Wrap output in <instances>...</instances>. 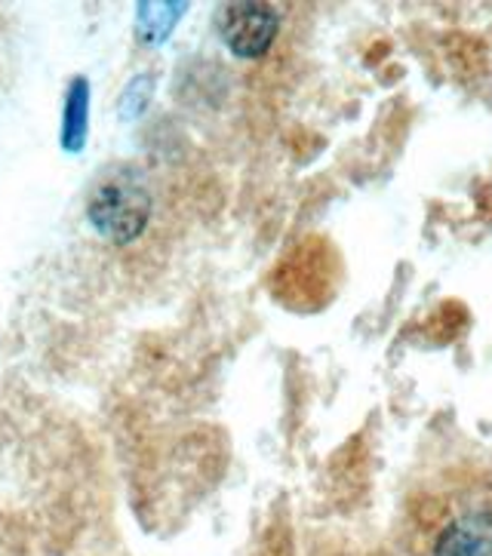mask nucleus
Wrapping results in <instances>:
<instances>
[{"label": "nucleus", "mask_w": 492, "mask_h": 556, "mask_svg": "<svg viewBox=\"0 0 492 556\" xmlns=\"http://www.w3.org/2000/svg\"><path fill=\"white\" fill-rule=\"evenodd\" d=\"M87 216L111 243H133L151 218V194L136 173L117 169L92 188Z\"/></svg>", "instance_id": "nucleus-1"}, {"label": "nucleus", "mask_w": 492, "mask_h": 556, "mask_svg": "<svg viewBox=\"0 0 492 556\" xmlns=\"http://www.w3.org/2000/svg\"><path fill=\"white\" fill-rule=\"evenodd\" d=\"M216 28L225 47L240 59H258L272 50L280 31V16L272 3H222Z\"/></svg>", "instance_id": "nucleus-2"}, {"label": "nucleus", "mask_w": 492, "mask_h": 556, "mask_svg": "<svg viewBox=\"0 0 492 556\" xmlns=\"http://www.w3.org/2000/svg\"><path fill=\"white\" fill-rule=\"evenodd\" d=\"M434 556H492V510H471L438 535Z\"/></svg>", "instance_id": "nucleus-3"}, {"label": "nucleus", "mask_w": 492, "mask_h": 556, "mask_svg": "<svg viewBox=\"0 0 492 556\" xmlns=\"http://www.w3.org/2000/svg\"><path fill=\"white\" fill-rule=\"evenodd\" d=\"M87 117H90V84L87 77H74L65 99V124H62V144L65 151H84L87 142Z\"/></svg>", "instance_id": "nucleus-4"}, {"label": "nucleus", "mask_w": 492, "mask_h": 556, "mask_svg": "<svg viewBox=\"0 0 492 556\" xmlns=\"http://www.w3.org/2000/svg\"><path fill=\"white\" fill-rule=\"evenodd\" d=\"M188 3H139V40L148 47L164 43Z\"/></svg>", "instance_id": "nucleus-5"}]
</instances>
